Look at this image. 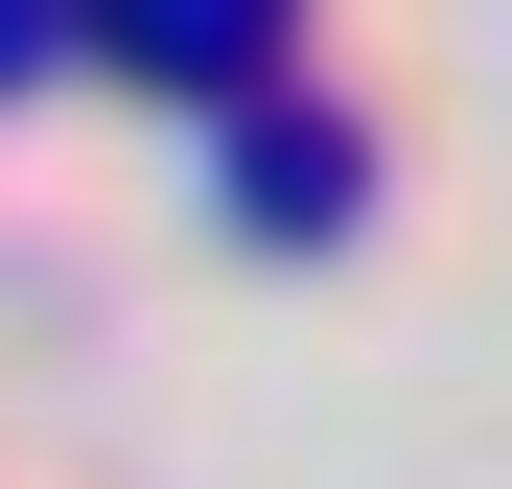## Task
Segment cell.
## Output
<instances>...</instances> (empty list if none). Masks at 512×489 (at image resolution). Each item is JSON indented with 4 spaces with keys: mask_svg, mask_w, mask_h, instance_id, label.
<instances>
[{
    "mask_svg": "<svg viewBox=\"0 0 512 489\" xmlns=\"http://www.w3.org/2000/svg\"><path fill=\"white\" fill-rule=\"evenodd\" d=\"M94 24H117L140 70H256V47H280V0H94Z\"/></svg>",
    "mask_w": 512,
    "mask_h": 489,
    "instance_id": "cell-1",
    "label": "cell"
},
{
    "mask_svg": "<svg viewBox=\"0 0 512 489\" xmlns=\"http://www.w3.org/2000/svg\"><path fill=\"white\" fill-rule=\"evenodd\" d=\"M326 210H350V140L280 117V140H256V233H326Z\"/></svg>",
    "mask_w": 512,
    "mask_h": 489,
    "instance_id": "cell-2",
    "label": "cell"
},
{
    "mask_svg": "<svg viewBox=\"0 0 512 489\" xmlns=\"http://www.w3.org/2000/svg\"><path fill=\"white\" fill-rule=\"evenodd\" d=\"M47 47H70V0H0V70H47Z\"/></svg>",
    "mask_w": 512,
    "mask_h": 489,
    "instance_id": "cell-3",
    "label": "cell"
}]
</instances>
